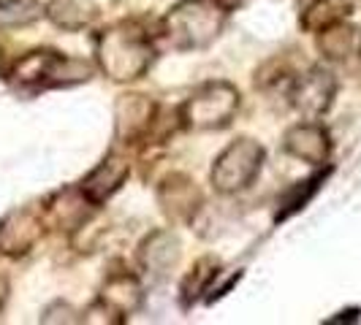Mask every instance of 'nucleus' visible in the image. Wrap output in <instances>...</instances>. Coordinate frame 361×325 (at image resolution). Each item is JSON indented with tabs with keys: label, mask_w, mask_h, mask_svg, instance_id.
Returning a JSON list of instances; mask_svg holds the SVG:
<instances>
[{
	"label": "nucleus",
	"mask_w": 361,
	"mask_h": 325,
	"mask_svg": "<svg viewBox=\"0 0 361 325\" xmlns=\"http://www.w3.org/2000/svg\"><path fill=\"white\" fill-rule=\"evenodd\" d=\"M155 60V38L145 25L123 19L95 36V63L111 82L128 84L142 79Z\"/></svg>",
	"instance_id": "1"
},
{
	"label": "nucleus",
	"mask_w": 361,
	"mask_h": 325,
	"mask_svg": "<svg viewBox=\"0 0 361 325\" xmlns=\"http://www.w3.org/2000/svg\"><path fill=\"white\" fill-rule=\"evenodd\" d=\"M92 63L85 57H71L57 49H33L8 68L6 82L17 95H38L60 87H76L90 82Z\"/></svg>",
	"instance_id": "2"
},
{
	"label": "nucleus",
	"mask_w": 361,
	"mask_h": 325,
	"mask_svg": "<svg viewBox=\"0 0 361 325\" xmlns=\"http://www.w3.org/2000/svg\"><path fill=\"white\" fill-rule=\"evenodd\" d=\"M228 14L231 8L223 0H180L161 19L158 36L174 52H201L220 38Z\"/></svg>",
	"instance_id": "3"
},
{
	"label": "nucleus",
	"mask_w": 361,
	"mask_h": 325,
	"mask_svg": "<svg viewBox=\"0 0 361 325\" xmlns=\"http://www.w3.org/2000/svg\"><path fill=\"white\" fill-rule=\"evenodd\" d=\"M239 90H236L231 82H207L201 84L199 90L190 92V98H185L177 111H180V122L185 130H223V127L231 125V120L239 111Z\"/></svg>",
	"instance_id": "4"
},
{
	"label": "nucleus",
	"mask_w": 361,
	"mask_h": 325,
	"mask_svg": "<svg viewBox=\"0 0 361 325\" xmlns=\"http://www.w3.org/2000/svg\"><path fill=\"white\" fill-rule=\"evenodd\" d=\"M267 160V152L264 146L258 144L255 139H234L231 144L226 146L212 162V171H209V181L215 187V193L220 196H236L242 190H247Z\"/></svg>",
	"instance_id": "5"
},
{
	"label": "nucleus",
	"mask_w": 361,
	"mask_h": 325,
	"mask_svg": "<svg viewBox=\"0 0 361 325\" xmlns=\"http://www.w3.org/2000/svg\"><path fill=\"white\" fill-rule=\"evenodd\" d=\"M161 106L142 92H126L114 103V141L126 146L149 144Z\"/></svg>",
	"instance_id": "6"
},
{
	"label": "nucleus",
	"mask_w": 361,
	"mask_h": 325,
	"mask_svg": "<svg viewBox=\"0 0 361 325\" xmlns=\"http://www.w3.org/2000/svg\"><path fill=\"white\" fill-rule=\"evenodd\" d=\"M145 301V285L136 274L128 269L111 271L104 282V288L98 293V298L92 301L95 312H101V323H123L128 320Z\"/></svg>",
	"instance_id": "7"
},
{
	"label": "nucleus",
	"mask_w": 361,
	"mask_h": 325,
	"mask_svg": "<svg viewBox=\"0 0 361 325\" xmlns=\"http://www.w3.org/2000/svg\"><path fill=\"white\" fill-rule=\"evenodd\" d=\"M334 95H337V79L329 68H310L302 76H296L290 82L288 101L290 106L296 108L302 117L307 120H318L324 117L326 111L334 103Z\"/></svg>",
	"instance_id": "8"
},
{
	"label": "nucleus",
	"mask_w": 361,
	"mask_h": 325,
	"mask_svg": "<svg viewBox=\"0 0 361 325\" xmlns=\"http://www.w3.org/2000/svg\"><path fill=\"white\" fill-rule=\"evenodd\" d=\"M128 177H130V162H128L126 155H120L114 149V152H109L106 158L92 168L85 179L76 184V190L82 193V198L87 200L92 209H101L104 203H109L123 190Z\"/></svg>",
	"instance_id": "9"
},
{
	"label": "nucleus",
	"mask_w": 361,
	"mask_h": 325,
	"mask_svg": "<svg viewBox=\"0 0 361 325\" xmlns=\"http://www.w3.org/2000/svg\"><path fill=\"white\" fill-rule=\"evenodd\" d=\"M182 257V244L177 234H171L169 228H158L149 236H145V241L136 250V266L139 271L149 276V282H163L171 269H177Z\"/></svg>",
	"instance_id": "10"
},
{
	"label": "nucleus",
	"mask_w": 361,
	"mask_h": 325,
	"mask_svg": "<svg viewBox=\"0 0 361 325\" xmlns=\"http://www.w3.org/2000/svg\"><path fill=\"white\" fill-rule=\"evenodd\" d=\"M161 212L177 225L193 222V217L199 215L204 196H201L199 184L190 179L188 174H169L155 190Z\"/></svg>",
	"instance_id": "11"
},
{
	"label": "nucleus",
	"mask_w": 361,
	"mask_h": 325,
	"mask_svg": "<svg viewBox=\"0 0 361 325\" xmlns=\"http://www.w3.org/2000/svg\"><path fill=\"white\" fill-rule=\"evenodd\" d=\"M44 231V219L36 209H14L0 219V255L22 257L27 255Z\"/></svg>",
	"instance_id": "12"
},
{
	"label": "nucleus",
	"mask_w": 361,
	"mask_h": 325,
	"mask_svg": "<svg viewBox=\"0 0 361 325\" xmlns=\"http://www.w3.org/2000/svg\"><path fill=\"white\" fill-rule=\"evenodd\" d=\"M283 149H286V155L296 158V160L310 162V165H326L329 155H331V136L321 122L307 120V122H299L286 130Z\"/></svg>",
	"instance_id": "13"
},
{
	"label": "nucleus",
	"mask_w": 361,
	"mask_h": 325,
	"mask_svg": "<svg viewBox=\"0 0 361 325\" xmlns=\"http://www.w3.org/2000/svg\"><path fill=\"white\" fill-rule=\"evenodd\" d=\"M47 19L54 27L66 30V33H79L95 25L98 19V3L95 0H49L44 8Z\"/></svg>",
	"instance_id": "14"
},
{
	"label": "nucleus",
	"mask_w": 361,
	"mask_h": 325,
	"mask_svg": "<svg viewBox=\"0 0 361 325\" xmlns=\"http://www.w3.org/2000/svg\"><path fill=\"white\" fill-rule=\"evenodd\" d=\"M318 52L329 63H348L361 54V30L353 25L337 22L318 33Z\"/></svg>",
	"instance_id": "15"
},
{
	"label": "nucleus",
	"mask_w": 361,
	"mask_h": 325,
	"mask_svg": "<svg viewBox=\"0 0 361 325\" xmlns=\"http://www.w3.org/2000/svg\"><path fill=\"white\" fill-rule=\"evenodd\" d=\"M334 168L331 165H324L321 171H315L312 177L307 179L296 181V184H290L288 190L277 198V212H274V222H286L290 219L293 215H299L305 206H307L310 200L318 196V190L324 187V181L329 179V174H331Z\"/></svg>",
	"instance_id": "16"
},
{
	"label": "nucleus",
	"mask_w": 361,
	"mask_h": 325,
	"mask_svg": "<svg viewBox=\"0 0 361 325\" xmlns=\"http://www.w3.org/2000/svg\"><path fill=\"white\" fill-rule=\"evenodd\" d=\"M217 276H220V263L215 257H201L199 263H193V269L185 274V279L180 285L182 309H190L204 293H209Z\"/></svg>",
	"instance_id": "17"
},
{
	"label": "nucleus",
	"mask_w": 361,
	"mask_h": 325,
	"mask_svg": "<svg viewBox=\"0 0 361 325\" xmlns=\"http://www.w3.org/2000/svg\"><path fill=\"white\" fill-rule=\"evenodd\" d=\"M353 11V0H312L302 11L299 25L307 33H321L326 27L345 22V17Z\"/></svg>",
	"instance_id": "18"
},
{
	"label": "nucleus",
	"mask_w": 361,
	"mask_h": 325,
	"mask_svg": "<svg viewBox=\"0 0 361 325\" xmlns=\"http://www.w3.org/2000/svg\"><path fill=\"white\" fill-rule=\"evenodd\" d=\"M361 309H345V312H340V317H331V320H326V323H343V320H359Z\"/></svg>",
	"instance_id": "19"
},
{
	"label": "nucleus",
	"mask_w": 361,
	"mask_h": 325,
	"mask_svg": "<svg viewBox=\"0 0 361 325\" xmlns=\"http://www.w3.org/2000/svg\"><path fill=\"white\" fill-rule=\"evenodd\" d=\"M6 298H8V276L0 274V309H3V304H6Z\"/></svg>",
	"instance_id": "20"
},
{
	"label": "nucleus",
	"mask_w": 361,
	"mask_h": 325,
	"mask_svg": "<svg viewBox=\"0 0 361 325\" xmlns=\"http://www.w3.org/2000/svg\"><path fill=\"white\" fill-rule=\"evenodd\" d=\"M14 3H19V0H0V8H6V6H14Z\"/></svg>",
	"instance_id": "21"
}]
</instances>
